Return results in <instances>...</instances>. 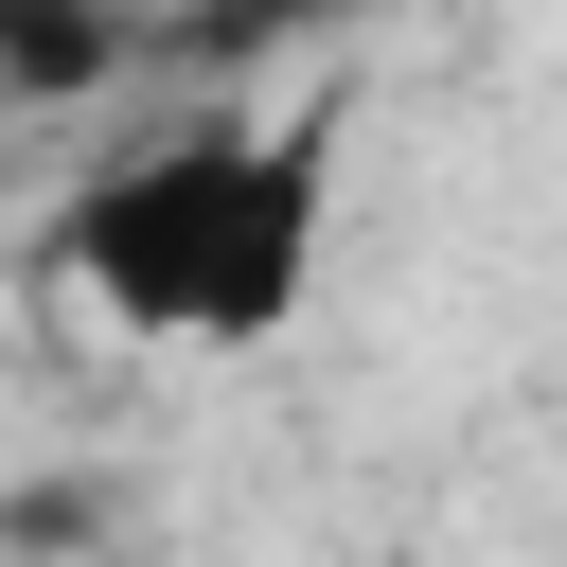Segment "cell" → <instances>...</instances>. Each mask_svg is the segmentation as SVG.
I'll return each mask as SVG.
<instances>
[{"label": "cell", "mask_w": 567, "mask_h": 567, "mask_svg": "<svg viewBox=\"0 0 567 567\" xmlns=\"http://www.w3.org/2000/svg\"><path fill=\"white\" fill-rule=\"evenodd\" d=\"M319 230H337V142L213 106V124L124 142V159L53 213V266H71L89 319H124V337H213V354H230V337H284V319H301Z\"/></svg>", "instance_id": "6da1fadb"}, {"label": "cell", "mask_w": 567, "mask_h": 567, "mask_svg": "<svg viewBox=\"0 0 567 567\" xmlns=\"http://www.w3.org/2000/svg\"><path fill=\"white\" fill-rule=\"evenodd\" d=\"M124 35L106 18H0V89H106Z\"/></svg>", "instance_id": "7a4b0ae2"}]
</instances>
